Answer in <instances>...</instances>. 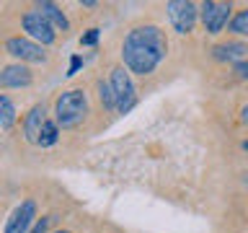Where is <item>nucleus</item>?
<instances>
[{"instance_id": "nucleus-1", "label": "nucleus", "mask_w": 248, "mask_h": 233, "mask_svg": "<svg viewBox=\"0 0 248 233\" xmlns=\"http://www.w3.org/2000/svg\"><path fill=\"white\" fill-rule=\"evenodd\" d=\"M166 52H168L166 34L158 26H150V23L132 29L122 44L124 65H127L129 73H137V75H150L163 62Z\"/></svg>"}, {"instance_id": "nucleus-2", "label": "nucleus", "mask_w": 248, "mask_h": 233, "mask_svg": "<svg viewBox=\"0 0 248 233\" xmlns=\"http://www.w3.org/2000/svg\"><path fill=\"white\" fill-rule=\"evenodd\" d=\"M88 114V101L80 88H70L60 93L54 101V122L62 127H75L78 122H83V116Z\"/></svg>"}, {"instance_id": "nucleus-3", "label": "nucleus", "mask_w": 248, "mask_h": 233, "mask_svg": "<svg viewBox=\"0 0 248 233\" xmlns=\"http://www.w3.org/2000/svg\"><path fill=\"white\" fill-rule=\"evenodd\" d=\"M111 93H114V109H119V112H129L132 104H135V83H132L129 73L124 67H114L111 70Z\"/></svg>"}, {"instance_id": "nucleus-4", "label": "nucleus", "mask_w": 248, "mask_h": 233, "mask_svg": "<svg viewBox=\"0 0 248 233\" xmlns=\"http://www.w3.org/2000/svg\"><path fill=\"white\" fill-rule=\"evenodd\" d=\"M166 11H168V18L178 34H189L194 29V23H197V16H199L197 5L189 3V0H170L166 5Z\"/></svg>"}, {"instance_id": "nucleus-5", "label": "nucleus", "mask_w": 248, "mask_h": 233, "mask_svg": "<svg viewBox=\"0 0 248 233\" xmlns=\"http://www.w3.org/2000/svg\"><path fill=\"white\" fill-rule=\"evenodd\" d=\"M230 3H217V0H207V3H202L199 8V16L202 21H204V26L209 34H220V31L228 26L230 21Z\"/></svg>"}, {"instance_id": "nucleus-6", "label": "nucleus", "mask_w": 248, "mask_h": 233, "mask_svg": "<svg viewBox=\"0 0 248 233\" xmlns=\"http://www.w3.org/2000/svg\"><path fill=\"white\" fill-rule=\"evenodd\" d=\"M23 31H26L31 36V42H36V44H52L54 39H57V31L46 23V18L39 11H31V13L23 16Z\"/></svg>"}, {"instance_id": "nucleus-7", "label": "nucleus", "mask_w": 248, "mask_h": 233, "mask_svg": "<svg viewBox=\"0 0 248 233\" xmlns=\"http://www.w3.org/2000/svg\"><path fill=\"white\" fill-rule=\"evenodd\" d=\"M8 52L13 54V57H18L21 62H44L46 54L42 50V44L31 42V39H23V36H13L5 42Z\"/></svg>"}, {"instance_id": "nucleus-8", "label": "nucleus", "mask_w": 248, "mask_h": 233, "mask_svg": "<svg viewBox=\"0 0 248 233\" xmlns=\"http://www.w3.org/2000/svg\"><path fill=\"white\" fill-rule=\"evenodd\" d=\"M34 220H36V205H34V200H26L11 213L3 233H26Z\"/></svg>"}, {"instance_id": "nucleus-9", "label": "nucleus", "mask_w": 248, "mask_h": 233, "mask_svg": "<svg viewBox=\"0 0 248 233\" xmlns=\"http://www.w3.org/2000/svg\"><path fill=\"white\" fill-rule=\"evenodd\" d=\"M44 124H46V109L39 104V106L31 109V112L26 114V119H23V135H26L29 143L39 145V135H42Z\"/></svg>"}, {"instance_id": "nucleus-10", "label": "nucleus", "mask_w": 248, "mask_h": 233, "mask_svg": "<svg viewBox=\"0 0 248 233\" xmlns=\"http://www.w3.org/2000/svg\"><path fill=\"white\" fill-rule=\"evenodd\" d=\"M31 70L26 65H8L3 67V73H0V85H5V88H23V85H31Z\"/></svg>"}, {"instance_id": "nucleus-11", "label": "nucleus", "mask_w": 248, "mask_h": 233, "mask_svg": "<svg viewBox=\"0 0 248 233\" xmlns=\"http://www.w3.org/2000/svg\"><path fill=\"white\" fill-rule=\"evenodd\" d=\"M246 54H248V44L243 42H222V44L212 47V57L220 62H235L238 65V62L246 60Z\"/></svg>"}, {"instance_id": "nucleus-12", "label": "nucleus", "mask_w": 248, "mask_h": 233, "mask_svg": "<svg viewBox=\"0 0 248 233\" xmlns=\"http://www.w3.org/2000/svg\"><path fill=\"white\" fill-rule=\"evenodd\" d=\"M36 11L44 16L46 23H49L54 31H67V29H70V23H67V18H65V13H62L54 3H39V5H36Z\"/></svg>"}, {"instance_id": "nucleus-13", "label": "nucleus", "mask_w": 248, "mask_h": 233, "mask_svg": "<svg viewBox=\"0 0 248 233\" xmlns=\"http://www.w3.org/2000/svg\"><path fill=\"white\" fill-rule=\"evenodd\" d=\"M13 122H16V106H13V101L0 93V127L8 130Z\"/></svg>"}, {"instance_id": "nucleus-14", "label": "nucleus", "mask_w": 248, "mask_h": 233, "mask_svg": "<svg viewBox=\"0 0 248 233\" xmlns=\"http://www.w3.org/2000/svg\"><path fill=\"white\" fill-rule=\"evenodd\" d=\"M57 137H60L57 122H49V119H46L44 130H42V135H39V145H42V148H49V145L57 143Z\"/></svg>"}, {"instance_id": "nucleus-15", "label": "nucleus", "mask_w": 248, "mask_h": 233, "mask_svg": "<svg viewBox=\"0 0 248 233\" xmlns=\"http://www.w3.org/2000/svg\"><path fill=\"white\" fill-rule=\"evenodd\" d=\"M230 31H232V34H248V8H246V11H240L235 18L230 21Z\"/></svg>"}, {"instance_id": "nucleus-16", "label": "nucleus", "mask_w": 248, "mask_h": 233, "mask_svg": "<svg viewBox=\"0 0 248 233\" xmlns=\"http://www.w3.org/2000/svg\"><path fill=\"white\" fill-rule=\"evenodd\" d=\"M98 99H101V104H104L106 109H114V93H111V85L101 81L98 83Z\"/></svg>"}, {"instance_id": "nucleus-17", "label": "nucleus", "mask_w": 248, "mask_h": 233, "mask_svg": "<svg viewBox=\"0 0 248 233\" xmlns=\"http://www.w3.org/2000/svg\"><path fill=\"white\" fill-rule=\"evenodd\" d=\"M96 42H98V29H88V34H83V39H80L83 47H91Z\"/></svg>"}, {"instance_id": "nucleus-18", "label": "nucleus", "mask_w": 248, "mask_h": 233, "mask_svg": "<svg viewBox=\"0 0 248 233\" xmlns=\"http://www.w3.org/2000/svg\"><path fill=\"white\" fill-rule=\"evenodd\" d=\"M49 220H52V217H39V220L34 223V228H31L29 233H46V228H49Z\"/></svg>"}, {"instance_id": "nucleus-19", "label": "nucleus", "mask_w": 248, "mask_h": 233, "mask_svg": "<svg viewBox=\"0 0 248 233\" xmlns=\"http://www.w3.org/2000/svg\"><path fill=\"white\" fill-rule=\"evenodd\" d=\"M235 75L243 78V81H248V60H243V62H238V65H235Z\"/></svg>"}, {"instance_id": "nucleus-20", "label": "nucleus", "mask_w": 248, "mask_h": 233, "mask_svg": "<svg viewBox=\"0 0 248 233\" xmlns=\"http://www.w3.org/2000/svg\"><path fill=\"white\" fill-rule=\"evenodd\" d=\"M80 65H83V57H78V54H75V57L70 60V73L67 75H75L78 70H80Z\"/></svg>"}, {"instance_id": "nucleus-21", "label": "nucleus", "mask_w": 248, "mask_h": 233, "mask_svg": "<svg viewBox=\"0 0 248 233\" xmlns=\"http://www.w3.org/2000/svg\"><path fill=\"white\" fill-rule=\"evenodd\" d=\"M240 122H243V124H248V104H246L243 109H240Z\"/></svg>"}, {"instance_id": "nucleus-22", "label": "nucleus", "mask_w": 248, "mask_h": 233, "mask_svg": "<svg viewBox=\"0 0 248 233\" xmlns=\"http://www.w3.org/2000/svg\"><path fill=\"white\" fill-rule=\"evenodd\" d=\"M243 150H248V140H246V143H243Z\"/></svg>"}, {"instance_id": "nucleus-23", "label": "nucleus", "mask_w": 248, "mask_h": 233, "mask_svg": "<svg viewBox=\"0 0 248 233\" xmlns=\"http://www.w3.org/2000/svg\"><path fill=\"white\" fill-rule=\"evenodd\" d=\"M54 233H70V231H54Z\"/></svg>"}, {"instance_id": "nucleus-24", "label": "nucleus", "mask_w": 248, "mask_h": 233, "mask_svg": "<svg viewBox=\"0 0 248 233\" xmlns=\"http://www.w3.org/2000/svg\"><path fill=\"white\" fill-rule=\"evenodd\" d=\"M246 184H248V174H246Z\"/></svg>"}]
</instances>
